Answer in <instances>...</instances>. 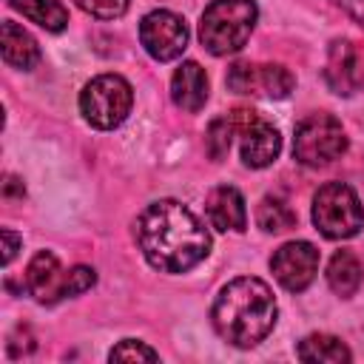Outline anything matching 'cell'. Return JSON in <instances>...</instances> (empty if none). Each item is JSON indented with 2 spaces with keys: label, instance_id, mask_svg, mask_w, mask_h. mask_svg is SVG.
Segmentation results:
<instances>
[{
  "label": "cell",
  "instance_id": "obj_9",
  "mask_svg": "<svg viewBox=\"0 0 364 364\" xmlns=\"http://www.w3.org/2000/svg\"><path fill=\"white\" fill-rule=\"evenodd\" d=\"M225 82L236 94H264L270 100H284L293 91L296 77L279 63H264V65L233 63L228 68Z\"/></svg>",
  "mask_w": 364,
  "mask_h": 364
},
{
  "label": "cell",
  "instance_id": "obj_25",
  "mask_svg": "<svg viewBox=\"0 0 364 364\" xmlns=\"http://www.w3.org/2000/svg\"><path fill=\"white\" fill-rule=\"evenodd\" d=\"M336 6H341L353 20H358L364 26V0H333Z\"/></svg>",
  "mask_w": 364,
  "mask_h": 364
},
{
  "label": "cell",
  "instance_id": "obj_5",
  "mask_svg": "<svg viewBox=\"0 0 364 364\" xmlns=\"http://www.w3.org/2000/svg\"><path fill=\"white\" fill-rule=\"evenodd\" d=\"M134 105V88L119 74H100L80 91V111L88 125L111 131L125 122Z\"/></svg>",
  "mask_w": 364,
  "mask_h": 364
},
{
  "label": "cell",
  "instance_id": "obj_13",
  "mask_svg": "<svg viewBox=\"0 0 364 364\" xmlns=\"http://www.w3.org/2000/svg\"><path fill=\"white\" fill-rule=\"evenodd\" d=\"M205 210H208V219L216 230H236L242 233L247 228V208H245V199L242 193L233 188V185H219L208 193L205 199Z\"/></svg>",
  "mask_w": 364,
  "mask_h": 364
},
{
  "label": "cell",
  "instance_id": "obj_12",
  "mask_svg": "<svg viewBox=\"0 0 364 364\" xmlns=\"http://www.w3.org/2000/svg\"><path fill=\"white\" fill-rule=\"evenodd\" d=\"M63 279H65V270L60 267V259L51 250H40L34 253V259L23 273V290L34 296L40 304H54L60 301Z\"/></svg>",
  "mask_w": 364,
  "mask_h": 364
},
{
  "label": "cell",
  "instance_id": "obj_1",
  "mask_svg": "<svg viewBox=\"0 0 364 364\" xmlns=\"http://www.w3.org/2000/svg\"><path fill=\"white\" fill-rule=\"evenodd\" d=\"M134 233L145 262L159 273H185L210 253V233L196 213L176 199L148 205Z\"/></svg>",
  "mask_w": 364,
  "mask_h": 364
},
{
  "label": "cell",
  "instance_id": "obj_4",
  "mask_svg": "<svg viewBox=\"0 0 364 364\" xmlns=\"http://www.w3.org/2000/svg\"><path fill=\"white\" fill-rule=\"evenodd\" d=\"M313 225L327 239H350L364 228V208L347 182H324L313 196Z\"/></svg>",
  "mask_w": 364,
  "mask_h": 364
},
{
  "label": "cell",
  "instance_id": "obj_19",
  "mask_svg": "<svg viewBox=\"0 0 364 364\" xmlns=\"http://www.w3.org/2000/svg\"><path fill=\"white\" fill-rule=\"evenodd\" d=\"M256 225L267 233H284L296 228V210L279 196H264L256 208Z\"/></svg>",
  "mask_w": 364,
  "mask_h": 364
},
{
  "label": "cell",
  "instance_id": "obj_22",
  "mask_svg": "<svg viewBox=\"0 0 364 364\" xmlns=\"http://www.w3.org/2000/svg\"><path fill=\"white\" fill-rule=\"evenodd\" d=\"M97 282V273L85 264H77L71 270H65V279H63V287H60V299H71V296H80L85 290H91Z\"/></svg>",
  "mask_w": 364,
  "mask_h": 364
},
{
  "label": "cell",
  "instance_id": "obj_24",
  "mask_svg": "<svg viewBox=\"0 0 364 364\" xmlns=\"http://www.w3.org/2000/svg\"><path fill=\"white\" fill-rule=\"evenodd\" d=\"M0 236H3V264H11V259H14L17 247H20V236L14 230H9V228Z\"/></svg>",
  "mask_w": 364,
  "mask_h": 364
},
{
  "label": "cell",
  "instance_id": "obj_23",
  "mask_svg": "<svg viewBox=\"0 0 364 364\" xmlns=\"http://www.w3.org/2000/svg\"><path fill=\"white\" fill-rule=\"evenodd\" d=\"M82 11H88L91 17H100V20H117L128 11L131 0H74Z\"/></svg>",
  "mask_w": 364,
  "mask_h": 364
},
{
  "label": "cell",
  "instance_id": "obj_6",
  "mask_svg": "<svg viewBox=\"0 0 364 364\" xmlns=\"http://www.w3.org/2000/svg\"><path fill=\"white\" fill-rule=\"evenodd\" d=\"M347 151V134L333 114H310L296 125L293 156L307 168H321Z\"/></svg>",
  "mask_w": 364,
  "mask_h": 364
},
{
  "label": "cell",
  "instance_id": "obj_2",
  "mask_svg": "<svg viewBox=\"0 0 364 364\" xmlns=\"http://www.w3.org/2000/svg\"><path fill=\"white\" fill-rule=\"evenodd\" d=\"M216 333L233 347H256L276 324L273 290L256 276H239L228 282L210 310Z\"/></svg>",
  "mask_w": 364,
  "mask_h": 364
},
{
  "label": "cell",
  "instance_id": "obj_3",
  "mask_svg": "<svg viewBox=\"0 0 364 364\" xmlns=\"http://www.w3.org/2000/svg\"><path fill=\"white\" fill-rule=\"evenodd\" d=\"M259 9L253 0H213L199 20V40L213 57L236 54L253 26H256Z\"/></svg>",
  "mask_w": 364,
  "mask_h": 364
},
{
  "label": "cell",
  "instance_id": "obj_18",
  "mask_svg": "<svg viewBox=\"0 0 364 364\" xmlns=\"http://www.w3.org/2000/svg\"><path fill=\"white\" fill-rule=\"evenodd\" d=\"M9 6L46 31H63L68 26V11L57 0H9Z\"/></svg>",
  "mask_w": 364,
  "mask_h": 364
},
{
  "label": "cell",
  "instance_id": "obj_17",
  "mask_svg": "<svg viewBox=\"0 0 364 364\" xmlns=\"http://www.w3.org/2000/svg\"><path fill=\"white\" fill-rule=\"evenodd\" d=\"M296 355L301 361H330V364H341V361L353 358L347 344L336 336H327V333H313V336L301 338L296 347Z\"/></svg>",
  "mask_w": 364,
  "mask_h": 364
},
{
  "label": "cell",
  "instance_id": "obj_7",
  "mask_svg": "<svg viewBox=\"0 0 364 364\" xmlns=\"http://www.w3.org/2000/svg\"><path fill=\"white\" fill-rule=\"evenodd\" d=\"M228 117H230L236 134L242 136V162L247 168L273 165L282 151V136H279L276 125H270L267 119H262L256 111H247V108H236Z\"/></svg>",
  "mask_w": 364,
  "mask_h": 364
},
{
  "label": "cell",
  "instance_id": "obj_8",
  "mask_svg": "<svg viewBox=\"0 0 364 364\" xmlns=\"http://www.w3.org/2000/svg\"><path fill=\"white\" fill-rule=\"evenodd\" d=\"M139 43L154 60L171 63L188 46V26L179 14H173L168 9H156V11L145 14L139 23Z\"/></svg>",
  "mask_w": 364,
  "mask_h": 364
},
{
  "label": "cell",
  "instance_id": "obj_20",
  "mask_svg": "<svg viewBox=\"0 0 364 364\" xmlns=\"http://www.w3.org/2000/svg\"><path fill=\"white\" fill-rule=\"evenodd\" d=\"M236 134L230 117H219L208 125V134H205V148H208V156L213 162H222L230 151V136Z\"/></svg>",
  "mask_w": 364,
  "mask_h": 364
},
{
  "label": "cell",
  "instance_id": "obj_21",
  "mask_svg": "<svg viewBox=\"0 0 364 364\" xmlns=\"http://www.w3.org/2000/svg\"><path fill=\"white\" fill-rule=\"evenodd\" d=\"M108 358H111V361H159V353H156L154 347H148L145 341L125 338V341H119L117 347H111Z\"/></svg>",
  "mask_w": 364,
  "mask_h": 364
},
{
  "label": "cell",
  "instance_id": "obj_11",
  "mask_svg": "<svg viewBox=\"0 0 364 364\" xmlns=\"http://www.w3.org/2000/svg\"><path fill=\"white\" fill-rule=\"evenodd\" d=\"M324 82L333 94L350 97L364 88V51L353 40H333L324 65Z\"/></svg>",
  "mask_w": 364,
  "mask_h": 364
},
{
  "label": "cell",
  "instance_id": "obj_10",
  "mask_svg": "<svg viewBox=\"0 0 364 364\" xmlns=\"http://www.w3.org/2000/svg\"><path fill=\"white\" fill-rule=\"evenodd\" d=\"M270 270L276 276V282L290 290V293H301L310 287V282L318 273V250L299 239V242H284L273 256H270Z\"/></svg>",
  "mask_w": 364,
  "mask_h": 364
},
{
  "label": "cell",
  "instance_id": "obj_15",
  "mask_svg": "<svg viewBox=\"0 0 364 364\" xmlns=\"http://www.w3.org/2000/svg\"><path fill=\"white\" fill-rule=\"evenodd\" d=\"M0 48H3L6 65H11V68L31 71L40 63L37 40L23 26H17L14 20H3V26H0Z\"/></svg>",
  "mask_w": 364,
  "mask_h": 364
},
{
  "label": "cell",
  "instance_id": "obj_14",
  "mask_svg": "<svg viewBox=\"0 0 364 364\" xmlns=\"http://www.w3.org/2000/svg\"><path fill=\"white\" fill-rule=\"evenodd\" d=\"M171 97L182 111L196 114L208 100V74H205V68L193 60H185L171 77Z\"/></svg>",
  "mask_w": 364,
  "mask_h": 364
},
{
  "label": "cell",
  "instance_id": "obj_16",
  "mask_svg": "<svg viewBox=\"0 0 364 364\" xmlns=\"http://www.w3.org/2000/svg\"><path fill=\"white\" fill-rule=\"evenodd\" d=\"M361 279H364L361 262L350 250H336L333 259L327 262V284H330V290L336 296L347 299L361 287Z\"/></svg>",
  "mask_w": 364,
  "mask_h": 364
}]
</instances>
